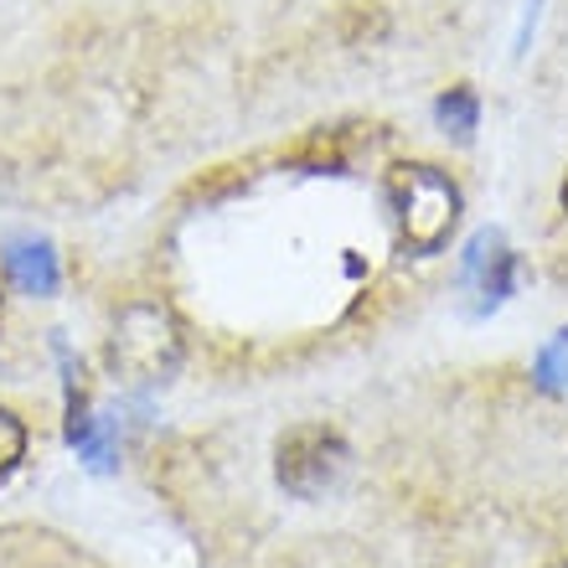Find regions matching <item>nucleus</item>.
Here are the masks:
<instances>
[{
	"mask_svg": "<svg viewBox=\"0 0 568 568\" xmlns=\"http://www.w3.org/2000/svg\"><path fill=\"white\" fill-rule=\"evenodd\" d=\"M186 346H181V326L171 321L165 305H130L114 321V336H109V367L135 383V388H150V383H165L176 377Z\"/></svg>",
	"mask_w": 568,
	"mask_h": 568,
	"instance_id": "nucleus-3",
	"label": "nucleus"
},
{
	"mask_svg": "<svg viewBox=\"0 0 568 568\" xmlns=\"http://www.w3.org/2000/svg\"><path fill=\"white\" fill-rule=\"evenodd\" d=\"M352 476V445L331 424H295L274 445V480L295 501H326Z\"/></svg>",
	"mask_w": 568,
	"mask_h": 568,
	"instance_id": "nucleus-2",
	"label": "nucleus"
},
{
	"mask_svg": "<svg viewBox=\"0 0 568 568\" xmlns=\"http://www.w3.org/2000/svg\"><path fill=\"white\" fill-rule=\"evenodd\" d=\"M21 460H27V424L11 408H0V486L21 470Z\"/></svg>",
	"mask_w": 568,
	"mask_h": 568,
	"instance_id": "nucleus-6",
	"label": "nucleus"
},
{
	"mask_svg": "<svg viewBox=\"0 0 568 568\" xmlns=\"http://www.w3.org/2000/svg\"><path fill=\"white\" fill-rule=\"evenodd\" d=\"M538 373H542V383H568V331L558 336L554 346H548V352H542Z\"/></svg>",
	"mask_w": 568,
	"mask_h": 568,
	"instance_id": "nucleus-7",
	"label": "nucleus"
},
{
	"mask_svg": "<svg viewBox=\"0 0 568 568\" xmlns=\"http://www.w3.org/2000/svg\"><path fill=\"white\" fill-rule=\"evenodd\" d=\"M6 274L31 295H52L58 290V254L52 243H11L6 248Z\"/></svg>",
	"mask_w": 568,
	"mask_h": 568,
	"instance_id": "nucleus-4",
	"label": "nucleus"
},
{
	"mask_svg": "<svg viewBox=\"0 0 568 568\" xmlns=\"http://www.w3.org/2000/svg\"><path fill=\"white\" fill-rule=\"evenodd\" d=\"M434 120L445 124L455 140H470L476 135V124H480V99L470 89H449L439 104H434Z\"/></svg>",
	"mask_w": 568,
	"mask_h": 568,
	"instance_id": "nucleus-5",
	"label": "nucleus"
},
{
	"mask_svg": "<svg viewBox=\"0 0 568 568\" xmlns=\"http://www.w3.org/2000/svg\"><path fill=\"white\" fill-rule=\"evenodd\" d=\"M558 202H564V212H568V171H564V186H558Z\"/></svg>",
	"mask_w": 568,
	"mask_h": 568,
	"instance_id": "nucleus-8",
	"label": "nucleus"
},
{
	"mask_svg": "<svg viewBox=\"0 0 568 568\" xmlns=\"http://www.w3.org/2000/svg\"><path fill=\"white\" fill-rule=\"evenodd\" d=\"M383 196H388V212H393L404 254H414V258L445 254L455 227H460V186L445 171L419 165V161L393 165L388 176H383Z\"/></svg>",
	"mask_w": 568,
	"mask_h": 568,
	"instance_id": "nucleus-1",
	"label": "nucleus"
}]
</instances>
